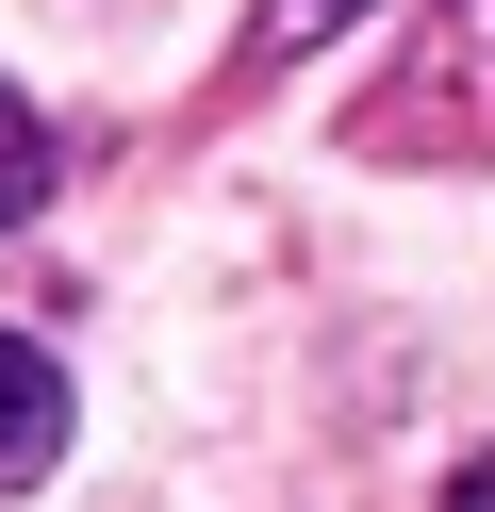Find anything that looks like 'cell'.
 <instances>
[{"mask_svg":"<svg viewBox=\"0 0 495 512\" xmlns=\"http://www.w3.org/2000/svg\"><path fill=\"white\" fill-rule=\"evenodd\" d=\"M446 512H495V446H479V463H462V479H446Z\"/></svg>","mask_w":495,"mask_h":512,"instance_id":"5","label":"cell"},{"mask_svg":"<svg viewBox=\"0 0 495 512\" xmlns=\"http://www.w3.org/2000/svg\"><path fill=\"white\" fill-rule=\"evenodd\" d=\"M347 17H380V0H264V17H248V50H231V67H248V83H281L297 50H330V34H347Z\"/></svg>","mask_w":495,"mask_h":512,"instance_id":"3","label":"cell"},{"mask_svg":"<svg viewBox=\"0 0 495 512\" xmlns=\"http://www.w3.org/2000/svg\"><path fill=\"white\" fill-rule=\"evenodd\" d=\"M50 463H66V364L0 331V496H33Z\"/></svg>","mask_w":495,"mask_h":512,"instance_id":"2","label":"cell"},{"mask_svg":"<svg viewBox=\"0 0 495 512\" xmlns=\"http://www.w3.org/2000/svg\"><path fill=\"white\" fill-rule=\"evenodd\" d=\"M347 149L363 166H495V0H429L413 50L363 83Z\"/></svg>","mask_w":495,"mask_h":512,"instance_id":"1","label":"cell"},{"mask_svg":"<svg viewBox=\"0 0 495 512\" xmlns=\"http://www.w3.org/2000/svg\"><path fill=\"white\" fill-rule=\"evenodd\" d=\"M33 199H50V116H33L17 83H0V232H17Z\"/></svg>","mask_w":495,"mask_h":512,"instance_id":"4","label":"cell"}]
</instances>
